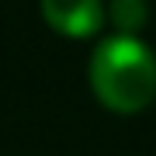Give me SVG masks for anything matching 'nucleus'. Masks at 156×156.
I'll return each instance as SVG.
<instances>
[{
    "mask_svg": "<svg viewBox=\"0 0 156 156\" xmlns=\"http://www.w3.org/2000/svg\"><path fill=\"white\" fill-rule=\"evenodd\" d=\"M111 24L118 35H135L146 24V0H111Z\"/></svg>",
    "mask_w": 156,
    "mask_h": 156,
    "instance_id": "7ed1b4c3",
    "label": "nucleus"
},
{
    "mask_svg": "<svg viewBox=\"0 0 156 156\" xmlns=\"http://www.w3.org/2000/svg\"><path fill=\"white\" fill-rule=\"evenodd\" d=\"M42 17L62 38H94L104 24L101 0H42Z\"/></svg>",
    "mask_w": 156,
    "mask_h": 156,
    "instance_id": "f03ea898",
    "label": "nucleus"
},
{
    "mask_svg": "<svg viewBox=\"0 0 156 156\" xmlns=\"http://www.w3.org/2000/svg\"><path fill=\"white\" fill-rule=\"evenodd\" d=\"M90 90L108 111L135 115L156 97V56L135 35H111L90 56Z\"/></svg>",
    "mask_w": 156,
    "mask_h": 156,
    "instance_id": "f257e3e1",
    "label": "nucleus"
}]
</instances>
